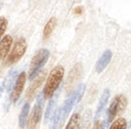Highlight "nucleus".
<instances>
[{
	"instance_id": "1",
	"label": "nucleus",
	"mask_w": 131,
	"mask_h": 129,
	"mask_svg": "<svg viewBox=\"0 0 131 129\" xmlns=\"http://www.w3.org/2000/svg\"><path fill=\"white\" fill-rule=\"evenodd\" d=\"M64 68L62 66H60V65L54 67L50 72L43 90V95L45 97V99L52 98V97L55 91L58 89L60 83L62 82L63 77H64Z\"/></svg>"
},
{
	"instance_id": "2",
	"label": "nucleus",
	"mask_w": 131,
	"mask_h": 129,
	"mask_svg": "<svg viewBox=\"0 0 131 129\" xmlns=\"http://www.w3.org/2000/svg\"><path fill=\"white\" fill-rule=\"evenodd\" d=\"M85 85L84 84H80L79 86L76 87V89L73 91L71 93L70 96L68 97L66 101L64 102V104L60 108V120L61 121H64L66 118L69 115L70 112L72 111V109L73 108V107L81 100V99L82 98L85 92Z\"/></svg>"
},
{
	"instance_id": "3",
	"label": "nucleus",
	"mask_w": 131,
	"mask_h": 129,
	"mask_svg": "<svg viewBox=\"0 0 131 129\" xmlns=\"http://www.w3.org/2000/svg\"><path fill=\"white\" fill-rule=\"evenodd\" d=\"M50 56V52L47 49H40L33 56V58H31L30 67H29V72H28V79H34L36 76L38 75V73H39V71L42 69V67L44 66L46 62H47L48 58Z\"/></svg>"
},
{
	"instance_id": "4",
	"label": "nucleus",
	"mask_w": 131,
	"mask_h": 129,
	"mask_svg": "<svg viewBox=\"0 0 131 129\" xmlns=\"http://www.w3.org/2000/svg\"><path fill=\"white\" fill-rule=\"evenodd\" d=\"M45 97L43 95V92H40L37 96V101L36 104L31 110V115L29 117L28 123H27V129H36L37 125L39 123L42 118V110H43L44 101Z\"/></svg>"
},
{
	"instance_id": "5",
	"label": "nucleus",
	"mask_w": 131,
	"mask_h": 129,
	"mask_svg": "<svg viewBox=\"0 0 131 129\" xmlns=\"http://www.w3.org/2000/svg\"><path fill=\"white\" fill-rule=\"evenodd\" d=\"M26 49H27V43L25 41V39H23V38L18 39L15 42L12 52L8 55L7 58L5 61V66H10V65L18 62L23 57V55L25 54Z\"/></svg>"
},
{
	"instance_id": "6",
	"label": "nucleus",
	"mask_w": 131,
	"mask_h": 129,
	"mask_svg": "<svg viewBox=\"0 0 131 129\" xmlns=\"http://www.w3.org/2000/svg\"><path fill=\"white\" fill-rule=\"evenodd\" d=\"M127 104H128V100H127L126 97L124 95L120 94L115 96L113 100H112L108 109H107V121L109 123H111L112 120H114L116 115H118V114H120L123 112V110L126 108Z\"/></svg>"
},
{
	"instance_id": "7",
	"label": "nucleus",
	"mask_w": 131,
	"mask_h": 129,
	"mask_svg": "<svg viewBox=\"0 0 131 129\" xmlns=\"http://www.w3.org/2000/svg\"><path fill=\"white\" fill-rule=\"evenodd\" d=\"M25 80H26V75H25V73L23 72L18 76L15 85H14L12 92H10V99L13 103H16L19 99L20 95L23 92V89L25 87Z\"/></svg>"
},
{
	"instance_id": "8",
	"label": "nucleus",
	"mask_w": 131,
	"mask_h": 129,
	"mask_svg": "<svg viewBox=\"0 0 131 129\" xmlns=\"http://www.w3.org/2000/svg\"><path fill=\"white\" fill-rule=\"evenodd\" d=\"M46 70H44L43 72H41L40 73H39V75L36 76V78L34 79L31 84L29 86L28 90L26 92V98L29 99V100H31L33 99L35 95V92H37V90L39 89V87L41 86L43 81L46 79Z\"/></svg>"
},
{
	"instance_id": "9",
	"label": "nucleus",
	"mask_w": 131,
	"mask_h": 129,
	"mask_svg": "<svg viewBox=\"0 0 131 129\" xmlns=\"http://www.w3.org/2000/svg\"><path fill=\"white\" fill-rule=\"evenodd\" d=\"M112 58V52L110 50H106L101 55V57L98 60L95 65V71L97 73H102L105 68L107 66Z\"/></svg>"
},
{
	"instance_id": "10",
	"label": "nucleus",
	"mask_w": 131,
	"mask_h": 129,
	"mask_svg": "<svg viewBox=\"0 0 131 129\" xmlns=\"http://www.w3.org/2000/svg\"><path fill=\"white\" fill-rule=\"evenodd\" d=\"M109 96H110V91L108 89H105L103 91L102 94H101V97L100 99V101L98 103V107H97L95 114H94V121H97V120L99 119V117L101 116V113L103 112L105 107L107 104V101L109 99Z\"/></svg>"
},
{
	"instance_id": "11",
	"label": "nucleus",
	"mask_w": 131,
	"mask_h": 129,
	"mask_svg": "<svg viewBox=\"0 0 131 129\" xmlns=\"http://www.w3.org/2000/svg\"><path fill=\"white\" fill-rule=\"evenodd\" d=\"M12 42L13 39L10 35L5 36L0 41V60H4L7 56L10 46L12 45Z\"/></svg>"
},
{
	"instance_id": "12",
	"label": "nucleus",
	"mask_w": 131,
	"mask_h": 129,
	"mask_svg": "<svg viewBox=\"0 0 131 129\" xmlns=\"http://www.w3.org/2000/svg\"><path fill=\"white\" fill-rule=\"evenodd\" d=\"M56 24H57V20L53 17L51 18L50 19L47 21V23L46 24L45 27H44V30H43V39L44 40H46L50 38L52 31L55 28Z\"/></svg>"
},
{
	"instance_id": "13",
	"label": "nucleus",
	"mask_w": 131,
	"mask_h": 129,
	"mask_svg": "<svg viewBox=\"0 0 131 129\" xmlns=\"http://www.w3.org/2000/svg\"><path fill=\"white\" fill-rule=\"evenodd\" d=\"M17 74H18V73H17L16 70H10L5 79V89L7 90V93L10 95V92L12 91V88L14 86V80H15Z\"/></svg>"
},
{
	"instance_id": "14",
	"label": "nucleus",
	"mask_w": 131,
	"mask_h": 129,
	"mask_svg": "<svg viewBox=\"0 0 131 129\" xmlns=\"http://www.w3.org/2000/svg\"><path fill=\"white\" fill-rule=\"evenodd\" d=\"M29 111H30V105H29V103H25L23 105L19 115V119H18V123H19V126L21 128H24L25 124H26Z\"/></svg>"
},
{
	"instance_id": "15",
	"label": "nucleus",
	"mask_w": 131,
	"mask_h": 129,
	"mask_svg": "<svg viewBox=\"0 0 131 129\" xmlns=\"http://www.w3.org/2000/svg\"><path fill=\"white\" fill-rule=\"evenodd\" d=\"M80 120H81V116L79 113H73L69 119L68 123L67 124L66 129H79Z\"/></svg>"
},
{
	"instance_id": "16",
	"label": "nucleus",
	"mask_w": 131,
	"mask_h": 129,
	"mask_svg": "<svg viewBox=\"0 0 131 129\" xmlns=\"http://www.w3.org/2000/svg\"><path fill=\"white\" fill-rule=\"evenodd\" d=\"M127 121L124 118H119L111 125L109 129H126Z\"/></svg>"
},
{
	"instance_id": "17",
	"label": "nucleus",
	"mask_w": 131,
	"mask_h": 129,
	"mask_svg": "<svg viewBox=\"0 0 131 129\" xmlns=\"http://www.w3.org/2000/svg\"><path fill=\"white\" fill-rule=\"evenodd\" d=\"M60 120V109H57L53 113V116L52 118V121L49 126V129H56L57 125Z\"/></svg>"
},
{
	"instance_id": "18",
	"label": "nucleus",
	"mask_w": 131,
	"mask_h": 129,
	"mask_svg": "<svg viewBox=\"0 0 131 129\" xmlns=\"http://www.w3.org/2000/svg\"><path fill=\"white\" fill-rule=\"evenodd\" d=\"M54 107V100L53 99H51L49 101L47 105V107H46V113H45V122H47L48 120L50 119L51 117V114H52V108Z\"/></svg>"
},
{
	"instance_id": "19",
	"label": "nucleus",
	"mask_w": 131,
	"mask_h": 129,
	"mask_svg": "<svg viewBox=\"0 0 131 129\" xmlns=\"http://www.w3.org/2000/svg\"><path fill=\"white\" fill-rule=\"evenodd\" d=\"M90 117H91V113H89V111H86L85 113V114H84L83 123H82V125H81V129H89Z\"/></svg>"
},
{
	"instance_id": "20",
	"label": "nucleus",
	"mask_w": 131,
	"mask_h": 129,
	"mask_svg": "<svg viewBox=\"0 0 131 129\" xmlns=\"http://www.w3.org/2000/svg\"><path fill=\"white\" fill-rule=\"evenodd\" d=\"M8 21L5 17H0V38L4 35L5 31L7 28Z\"/></svg>"
},
{
	"instance_id": "21",
	"label": "nucleus",
	"mask_w": 131,
	"mask_h": 129,
	"mask_svg": "<svg viewBox=\"0 0 131 129\" xmlns=\"http://www.w3.org/2000/svg\"><path fill=\"white\" fill-rule=\"evenodd\" d=\"M73 12H74L75 14H78V15H80V14H81L82 12H83V7H82V6H77L76 8H74V10H73Z\"/></svg>"
},
{
	"instance_id": "22",
	"label": "nucleus",
	"mask_w": 131,
	"mask_h": 129,
	"mask_svg": "<svg viewBox=\"0 0 131 129\" xmlns=\"http://www.w3.org/2000/svg\"><path fill=\"white\" fill-rule=\"evenodd\" d=\"M5 79L3 80V81L1 82V84H0V97L2 96V93H3L4 90L5 89Z\"/></svg>"
},
{
	"instance_id": "23",
	"label": "nucleus",
	"mask_w": 131,
	"mask_h": 129,
	"mask_svg": "<svg viewBox=\"0 0 131 129\" xmlns=\"http://www.w3.org/2000/svg\"><path fill=\"white\" fill-rule=\"evenodd\" d=\"M109 125V122L107 121V120H103L102 123L101 124V126H100V129H107V126H108Z\"/></svg>"
},
{
	"instance_id": "24",
	"label": "nucleus",
	"mask_w": 131,
	"mask_h": 129,
	"mask_svg": "<svg viewBox=\"0 0 131 129\" xmlns=\"http://www.w3.org/2000/svg\"><path fill=\"white\" fill-rule=\"evenodd\" d=\"M1 7H2V4H0V9H1Z\"/></svg>"
}]
</instances>
